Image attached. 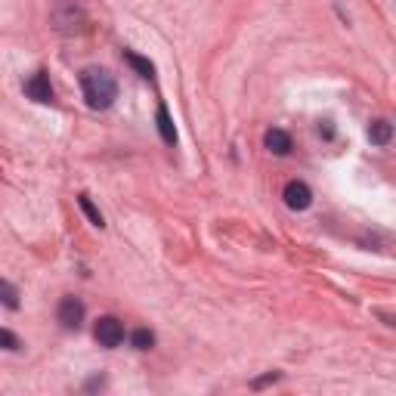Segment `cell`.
Returning <instances> with one entry per match:
<instances>
[{
  "mask_svg": "<svg viewBox=\"0 0 396 396\" xmlns=\"http://www.w3.org/2000/svg\"><path fill=\"white\" fill-rule=\"evenodd\" d=\"M80 90H84V100L93 112H106L118 100V80L106 68L90 66L80 71Z\"/></svg>",
  "mask_w": 396,
  "mask_h": 396,
  "instance_id": "6da1fadb",
  "label": "cell"
},
{
  "mask_svg": "<svg viewBox=\"0 0 396 396\" xmlns=\"http://www.w3.org/2000/svg\"><path fill=\"white\" fill-rule=\"evenodd\" d=\"M93 337H96V341H100L102 347L115 350V347L124 344V322L115 319V316H102V319L93 325Z\"/></svg>",
  "mask_w": 396,
  "mask_h": 396,
  "instance_id": "7a4b0ae2",
  "label": "cell"
},
{
  "mask_svg": "<svg viewBox=\"0 0 396 396\" xmlns=\"http://www.w3.org/2000/svg\"><path fill=\"white\" fill-rule=\"evenodd\" d=\"M282 198H285V205L291 208V211H306V208L313 205V192H310V186H306L304 180L285 183V189H282Z\"/></svg>",
  "mask_w": 396,
  "mask_h": 396,
  "instance_id": "3957f363",
  "label": "cell"
},
{
  "mask_svg": "<svg viewBox=\"0 0 396 396\" xmlns=\"http://www.w3.org/2000/svg\"><path fill=\"white\" fill-rule=\"evenodd\" d=\"M84 304L78 301V297H62L59 301V310H56V319H59L62 328H80V322H84Z\"/></svg>",
  "mask_w": 396,
  "mask_h": 396,
  "instance_id": "277c9868",
  "label": "cell"
},
{
  "mask_svg": "<svg viewBox=\"0 0 396 396\" xmlns=\"http://www.w3.org/2000/svg\"><path fill=\"white\" fill-rule=\"evenodd\" d=\"M25 93H28V100H35V102H53L50 78H47L44 71H35V75L25 80Z\"/></svg>",
  "mask_w": 396,
  "mask_h": 396,
  "instance_id": "5b68a950",
  "label": "cell"
},
{
  "mask_svg": "<svg viewBox=\"0 0 396 396\" xmlns=\"http://www.w3.org/2000/svg\"><path fill=\"white\" fill-rule=\"evenodd\" d=\"M263 145L272 152V155H288L291 152V136L285 133V131H266V136H263Z\"/></svg>",
  "mask_w": 396,
  "mask_h": 396,
  "instance_id": "8992f818",
  "label": "cell"
},
{
  "mask_svg": "<svg viewBox=\"0 0 396 396\" xmlns=\"http://www.w3.org/2000/svg\"><path fill=\"white\" fill-rule=\"evenodd\" d=\"M368 140H371V145H387L393 140V124L387 118L371 121V124H368Z\"/></svg>",
  "mask_w": 396,
  "mask_h": 396,
  "instance_id": "52a82bcc",
  "label": "cell"
},
{
  "mask_svg": "<svg viewBox=\"0 0 396 396\" xmlns=\"http://www.w3.org/2000/svg\"><path fill=\"white\" fill-rule=\"evenodd\" d=\"M158 133H161V140H164L167 145H174L176 143V127H174V121H171V112H167L164 106H158Z\"/></svg>",
  "mask_w": 396,
  "mask_h": 396,
  "instance_id": "ba28073f",
  "label": "cell"
},
{
  "mask_svg": "<svg viewBox=\"0 0 396 396\" xmlns=\"http://www.w3.org/2000/svg\"><path fill=\"white\" fill-rule=\"evenodd\" d=\"M124 59H127V66H131V68H136V75H140V78H149V80L155 78V66H152L149 59H143L140 53H131V50H127Z\"/></svg>",
  "mask_w": 396,
  "mask_h": 396,
  "instance_id": "9c48e42d",
  "label": "cell"
},
{
  "mask_svg": "<svg viewBox=\"0 0 396 396\" xmlns=\"http://www.w3.org/2000/svg\"><path fill=\"white\" fill-rule=\"evenodd\" d=\"M78 205H80V211L87 214V220H90L96 229H102V226H106V220H102V214H100V208L90 201V196H78Z\"/></svg>",
  "mask_w": 396,
  "mask_h": 396,
  "instance_id": "30bf717a",
  "label": "cell"
},
{
  "mask_svg": "<svg viewBox=\"0 0 396 396\" xmlns=\"http://www.w3.org/2000/svg\"><path fill=\"white\" fill-rule=\"evenodd\" d=\"M131 344L136 347V350H152V347H155V331H149V328H136L133 335H131Z\"/></svg>",
  "mask_w": 396,
  "mask_h": 396,
  "instance_id": "8fae6325",
  "label": "cell"
},
{
  "mask_svg": "<svg viewBox=\"0 0 396 396\" xmlns=\"http://www.w3.org/2000/svg\"><path fill=\"white\" fill-rule=\"evenodd\" d=\"M0 301H4V306H10V310H19V291L6 279H0Z\"/></svg>",
  "mask_w": 396,
  "mask_h": 396,
  "instance_id": "7c38bea8",
  "label": "cell"
},
{
  "mask_svg": "<svg viewBox=\"0 0 396 396\" xmlns=\"http://www.w3.org/2000/svg\"><path fill=\"white\" fill-rule=\"evenodd\" d=\"M0 347H4V350H19V347H22V341L13 335V331L0 328Z\"/></svg>",
  "mask_w": 396,
  "mask_h": 396,
  "instance_id": "4fadbf2b",
  "label": "cell"
}]
</instances>
